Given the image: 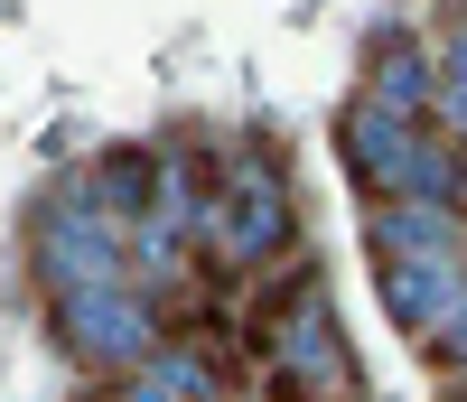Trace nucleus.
Returning a JSON list of instances; mask_svg holds the SVG:
<instances>
[{"instance_id":"obj_1","label":"nucleus","mask_w":467,"mask_h":402,"mask_svg":"<svg viewBox=\"0 0 467 402\" xmlns=\"http://www.w3.org/2000/svg\"><path fill=\"white\" fill-rule=\"evenodd\" d=\"M281 291L253 300V346H262V384L271 393H299V402H337V393H365L356 355H346V318L327 300V280L308 253L271 262Z\"/></svg>"},{"instance_id":"obj_2","label":"nucleus","mask_w":467,"mask_h":402,"mask_svg":"<svg viewBox=\"0 0 467 402\" xmlns=\"http://www.w3.org/2000/svg\"><path fill=\"white\" fill-rule=\"evenodd\" d=\"M337 159L346 187L365 196H440V206H467V141H449L431 112H393L374 94H346L337 112Z\"/></svg>"},{"instance_id":"obj_3","label":"nucleus","mask_w":467,"mask_h":402,"mask_svg":"<svg viewBox=\"0 0 467 402\" xmlns=\"http://www.w3.org/2000/svg\"><path fill=\"white\" fill-rule=\"evenodd\" d=\"M299 253V196L290 169L262 150H224L215 159V234H206V262L224 280H262L271 262Z\"/></svg>"},{"instance_id":"obj_4","label":"nucleus","mask_w":467,"mask_h":402,"mask_svg":"<svg viewBox=\"0 0 467 402\" xmlns=\"http://www.w3.org/2000/svg\"><path fill=\"white\" fill-rule=\"evenodd\" d=\"M169 328H178V318L150 300L131 271H122V280H85V291H47V337H57L66 365H85L94 384L131 375Z\"/></svg>"},{"instance_id":"obj_5","label":"nucleus","mask_w":467,"mask_h":402,"mask_svg":"<svg viewBox=\"0 0 467 402\" xmlns=\"http://www.w3.org/2000/svg\"><path fill=\"white\" fill-rule=\"evenodd\" d=\"M28 271H37V291H85V280H122L131 271V225L94 206V187L85 169L57 178V196L37 206L28 225Z\"/></svg>"},{"instance_id":"obj_6","label":"nucleus","mask_w":467,"mask_h":402,"mask_svg":"<svg viewBox=\"0 0 467 402\" xmlns=\"http://www.w3.org/2000/svg\"><path fill=\"white\" fill-rule=\"evenodd\" d=\"M374 300H383V318L420 346V337L467 300V253H393V262H374Z\"/></svg>"},{"instance_id":"obj_7","label":"nucleus","mask_w":467,"mask_h":402,"mask_svg":"<svg viewBox=\"0 0 467 402\" xmlns=\"http://www.w3.org/2000/svg\"><path fill=\"white\" fill-rule=\"evenodd\" d=\"M356 94L393 103V112H440V48L431 28H374L365 37V66H356Z\"/></svg>"},{"instance_id":"obj_8","label":"nucleus","mask_w":467,"mask_h":402,"mask_svg":"<svg viewBox=\"0 0 467 402\" xmlns=\"http://www.w3.org/2000/svg\"><path fill=\"white\" fill-rule=\"evenodd\" d=\"M393 253H467V206H440V196H374L365 206V262Z\"/></svg>"},{"instance_id":"obj_9","label":"nucleus","mask_w":467,"mask_h":402,"mask_svg":"<svg viewBox=\"0 0 467 402\" xmlns=\"http://www.w3.org/2000/svg\"><path fill=\"white\" fill-rule=\"evenodd\" d=\"M85 187H94V206H112L122 225H140L150 206H160V150H140V141L94 150V159H85Z\"/></svg>"},{"instance_id":"obj_10","label":"nucleus","mask_w":467,"mask_h":402,"mask_svg":"<svg viewBox=\"0 0 467 402\" xmlns=\"http://www.w3.org/2000/svg\"><path fill=\"white\" fill-rule=\"evenodd\" d=\"M420 355H431V375H440L449 393H467V300H458V309L440 318L431 337H420Z\"/></svg>"}]
</instances>
